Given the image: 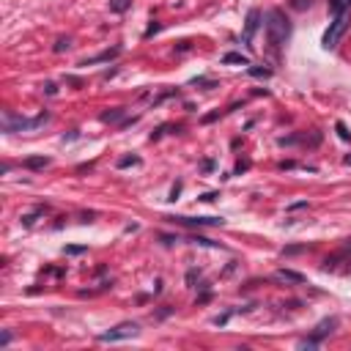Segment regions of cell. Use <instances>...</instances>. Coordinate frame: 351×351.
<instances>
[{"mask_svg": "<svg viewBox=\"0 0 351 351\" xmlns=\"http://www.w3.org/2000/svg\"><path fill=\"white\" fill-rule=\"evenodd\" d=\"M258 28H261V11L258 8H250L247 11V20H244V36H241V42L247 44H253V36L258 33Z\"/></svg>", "mask_w": 351, "mask_h": 351, "instance_id": "8992f818", "label": "cell"}, {"mask_svg": "<svg viewBox=\"0 0 351 351\" xmlns=\"http://www.w3.org/2000/svg\"><path fill=\"white\" fill-rule=\"evenodd\" d=\"M63 253L66 255H80V253H85V247L83 244H71V247H63Z\"/></svg>", "mask_w": 351, "mask_h": 351, "instance_id": "d6986e66", "label": "cell"}, {"mask_svg": "<svg viewBox=\"0 0 351 351\" xmlns=\"http://www.w3.org/2000/svg\"><path fill=\"white\" fill-rule=\"evenodd\" d=\"M250 77H258V80H269L272 77V69H263V66H250Z\"/></svg>", "mask_w": 351, "mask_h": 351, "instance_id": "9a60e30c", "label": "cell"}, {"mask_svg": "<svg viewBox=\"0 0 351 351\" xmlns=\"http://www.w3.org/2000/svg\"><path fill=\"white\" fill-rule=\"evenodd\" d=\"M266 39H269V44L277 49L291 39V22L280 8H272L266 14Z\"/></svg>", "mask_w": 351, "mask_h": 351, "instance_id": "6da1fadb", "label": "cell"}, {"mask_svg": "<svg viewBox=\"0 0 351 351\" xmlns=\"http://www.w3.org/2000/svg\"><path fill=\"white\" fill-rule=\"evenodd\" d=\"M132 165H140L138 157H124L121 162H118V167H132Z\"/></svg>", "mask_w": 351, "mask_h": 351, "instance_id": "ac0fdd59", "label": "cell"}, {"mask_svg": "<svg viewBox=\"0 0 351 351\" xmlns=\"http://www.w3.org/2000/svg\"><path fill=\"white\" fill-rule=\"evenodd\" d=\"M335 327H337V318H335V316H332V318H324V321L316 324L313 337H316V340H324L327 335H332V332H335Z\"/></svg>", "mask_w": 351, "mask_h": 351, "instance_id": "52a82bcc", "label": "cell"}, {"mask_svg": "<svg viewBox=\"0 0 351 351\" xmlns=\"http://www.w3.org/2000/svg\"><path fill=\"white\" fill-rule=\"evenodd\" d=\"M121 55V47H113V49H107V52H99L96 58H88V61H83L80 66H94V63H107V61H113V58H118Z\"/></svg>", "mask_w": 351, "mask_h": 351, "instance_id": "ba28073f", "label": "cell"}, {"mask_svg": "<svg viewBox=\"0 0 351 351\" xmlns=\"http://www.w3.org/2000/svg\"><path fill=\"white\" fill-rule=\"evenodd\" d=\"M192 244H200V247H222L220 241H211V239H203V236H192Z\"/></svg>", "mask_w": 351, "mask_h": 351, "instance_id": "2e32d148", "label": "cell"}, {"mask_svg": "<svg viewBox=\"0 0 351 351\" xmlns=\"http://www.w3.org/2000/svg\"><path fill=\"white\" fill-rule=\"evenodd\" d=\"M318 343H321V340H316V337L310 335V337H304V340H299V349H316Z\"/></svg>", "mask_w": 351, "mask_h": 351, "instance_id": "e0dca14e", "label": "cell"}, {"mask_svg": "<svg viewBox=\"0 0 351 351\" xmlns=\"http://www.w3.org/2000/svg\"><path fill=\"white\" fill-rule=\"evenodd\" d=\"M277 280H285V282H304V275H299V272H291V269H280V272H277Z\"/></svg>", "mask_w": 351, "mask_h": 351, "instance_id": "30bf717a", "label": "cell"}, {"mask_svg": "<svg viewBox=\"0 0 351 351\" xmlns=\"http://www.w3.org/2000/svg\"><path fill=\"white\" fill-rule=\"evenodd\" d=\"M346 28H349V11L335 14V17H332V22H329V28H327V33H324V39H321V47L324 49H335L337 42L343 39Z\"/></svg>", "mask_w": 351, "mask_h": 351, "instance_id": "3957f363", "label": "cell"}, {"mask_svg": "<svg viewBox=\"0 0 351 351\" xmlns=\"http://www.w3.org/2000/svg\"><path fill=\"white\" fill-rule=\"evenodd\" d=\"M214 198H220V195H217V192H206V195H200V200H203V203H211Z\"/></svg>", "mask_w": 351, "mask_h": 351, "instance_id": "cb8c5ba5", "label": "cell"}, {"mask_svg": "<svg viewBox=\"0 0 351 351\" xmlns=\"http://www.w3.org/2000/svg\"><path fill=\"white\" fill-rule=\"evenodd\" d=\"M337 135H340V140H346V143H349V140H351V132L346 129L343 124H337Z\"/></svg>", "mask_w": 351, "mask_h": 351, "instance_id": "44dd1931", "label": "cell"}, {"mask_svg": "<svg viewBox=\"0 0 351 351\" xmlns=\"http://www.w3.org/2000/svg\"><path fill=\"white\" fill-rule=\"evenodd\" d=\"M8 343H11V332L6 329V332H3V337H0V349H6Z\"/></svg>", "mask_w": 351, "mask_h": 351, "instance_id": "7402d4cb", "label": "cell"}, {"mask_svg": "<svg viewBox=\"0 0 351 351\" xmlns=\"http://www.w3.org/2000/svg\"><path fill=\"white\" fill-rule=\"evenodd\" d=\"M44 91L52 96V94H58V85H55V83H47V85H44Z\"/></svg>", "mask_w": 351, "mask_h": 351, "instance_id": "d4e9b609", "label": "cell"}, {"mask_svg": "<svg viewBox=\"0 0 351 351\" xmlns=\"http://www.w3.org/2000/svg\"><path fill=\"white\" fill-rule=\"evenodd\" d=\"M47 121H49V113H39L36 118H22V116H14V113H3V132H30V129H39Z\"/></svg>", "mask_w": 351, "mask_h": 351, "instance_id": "7a4b0ae2", "label": "cell"}, {"mask_svg": "<svg viewBox=\"0 0 351 351\" xmlns=\"http://www.w3.org/2000/svg\"><path fill=\"white\" fill-rule=\"evenodd\" d=\"M129 8H132V0H110V11H116V14H124Z\"/></svg>", "mask_w": 351, "mask_h": 351, "instance_id": "4fadbf2b", "label": "cell"}, {"mask_svg": "<svg viewBox=\"0 0 351 351\" xmlns=\"http://www.w3.org/2000/svg\"><path fill=\"white\" fill-rule=\"evenodd\" d=\"M222 63H239V66H250V58L241 55V52H228V55L222 58Z\"/></svg>", "mask_w": 351, "mask_h": 351, "instance_id": "7c38bea8", "label": "cell"}, {"mask_svg": "<svg viewBox=\"0 0 351 351\" xmlns=\"http://www.w3.org/2000/svg\"><path fill=\"white\" fill-rule=\"evenodd\" d=\"M313 0H294V8H310Z\"/></svg>", "mask_w": 351, "mask_h": 351, "instance_id": "603a6c76", "label": "cell"}, {"mask_svg": "<svg viewBox=\"0 0 351 351\" xmlns=\"http://www.w3.org/2000/svg\"><path fill=\"white\" fill-rule=\"evenodd\" d=\"M349 8H351V0H329L332 17H335V14H343V11H349Z\"/></svg>", "mask_w": 351, "mask_h": 351, "instance_id": "8fae6325", "label": "cell"}, {"mask_svg": "<svg viewBox=\"0 0 351 351\" xmlns=\"http://www.w3.org/2000/svg\"><path fill=\"white\" fill-rule=\"evenodd\" d=\"M346 165H351V157H346Z\"/></svg>", "mask_w": 351, "mask_h": 351, "instance_id": "484cf974", "label": "cell"}, {"mask_svg": "<svg viewBox=\"0 0 351 351\" xmlns=\"http://www.w3.org/2000/svg\"><path fill=\"white\" fill-rule=\"evenodd\" d=\"M69 47H71V39H58L55 52H63V49H69Z\"/></svg>", "mask_w": 351, "mask_h": 351, "instance_id": "ffe728a7", "label": "cell"}, {"mask_svg": "<svg viewBox=\"0 0 351 351\" xmlns=\"http://www.w3.org/2000/svg\"><path fill=\"white\" fill-rule=\"evenodd\" d=\"M173 225H184V228H203V225H222V217H167Z\"/></svg>", "mask_w": 351, "mask_h": 351, "instance_id": "5b68a950", "label": "cell"}, {"mask_svg": "<svg viewBox=\"0 0 351 351\" xmlns=\"http://www.w3.org/2000/svg\"><path fill=\"white\" fill-rule=\"evenodd\" d=\"M124 107H116V110H107V113H102V121L104 124H113V121H118V118L124 116Z\"/></svg>", "mask_w": 351, "mask_h": 351, "instance_id": "5bb4252c", "label": "cell"}, {"mask_svg": "<svg viewBox=\"0 0 351 351\" xmlns=\"http://www.w3.org/2000/svg\"><path fill=\"white\" fill-rule=\"evenodd\" d=\"M140 327L135 321H124V324H118V327H113V329L102 332L99 335V340L102 343H116V340H129V337H138Z\"/></svg>", "mask_w": 351, "mask_h": 351, "instance_id": "277c9868", "label": "cell"}, {"mask_svg": "<svg viewBox=\"0 0 351 351\" xmlns=\"http://www.w3.org/2000/svg\"><path fill=\"white\" fill-rule=\"evenodd\" d=\"M22 165L28 170H44V167H49V157H28Z\"/></svg>", "mask_w": 351, "mask_h": 351, "instance_id": "9c48e42d", "label": "cell"}]
</instances>
